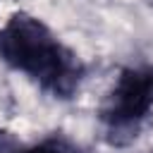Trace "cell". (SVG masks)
<instances>
[{
	"instance_id": "6da1fadb",
	"label": "cell",
	"mask_w": 153,
	"mask_h": 153,
	"mask_svg": "<svg viewBox=\"0 0 153 153\" xmlns=\"http://www.w3.org/2000/svg\"><path fill=\"white\" fill-rule=\"evenodd\" d=\"M0 60L31 76L55 98H69L81 81V62L57 36L26 12H14L0 26Z\"/></svg>"
},
{
	"instance_id": "7a4b0ae2",
	"label": "cell",
	"mask_w": 153,
	"mask_h": 153,
	"mask_svg": "<svg viewBox=\"0 0 153 153\" xmlns=\"http://www.w3.org/2000/svg\"><path fill=\"white\" fill-rule=\"evenodd\" d=\"M153 108V67L124 69L103 105V122L110 134L136 127Z\"/></svg>"
},
{
	"instance_id": "3957f363",
	"label": "cell",
	"mask_w": 153,
	"mask_h": 153,
	"mask_svg": "<svg viewBox=\"0 0 153 153\" xmlns=\"http://www.w3.org/2000/svg\"><path fill=\"white\" fill-rule=\"evenodd\" d=\"M17 153H81V148L76 143H72L67 136H48L24 151H17Z\"/></svg>"
}]
</instances>
